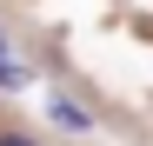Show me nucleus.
<instances>
[{"mask_svg": "<svg viewBox=\"0 0 153 146\" xmlns=\"http://www.w3.org/2000/svg\"><path fill=\"white\" fill-rule=\"evenodd\" d=\"M0 86H20V66L13 60H0Z\"/></svg>", "mask_w": 153, "mask_h": 146, "instance_id": "1", "label": "nucleus"}, {"mask_svg": "<svg viewBox=\"0 0 153 146\" xmlns=\"http://www.w3.org/2000/svg\"><path fill=\"white\" fill-rule=\"evenodd\" d=\"M0 46H7V40H0Z\"/></svg>", "mask_w": 153, "mask_h": 146, "instance_id": "3", "label": "nucleus"}, {"mask_svg": "<svg viewBox=\"0 0 153 146\" xmlns=\"http://www.w3.org/2000/svg\"><path fill=\"white\" fill-rule=\"evenodd\" d=\"M0 146H40V139H27V133H0Z\"/></svg>", "mask_w": 153, "mask_h": 146, "instance_id": "2", "label": "nucleus"}]
</instances>
